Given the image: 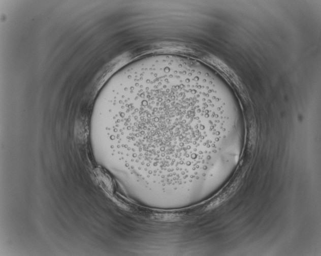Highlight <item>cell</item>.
I'll use <instances>...</instances> for the list:
<instances>
[{"instance_id":"1","label":"cell","mask_w":321,"mask_h":256,"mask_svg":"<svg viewBox=\"0 0 321 256\" xmlns=\"http://www.w3.org/2000/svg\"><path fill=\"white\" fill-rule=\"evenodd\" d=\"M117 132L145 179L174 184L204 177L213 164L212 154L237 141L245 126L223 82L180 65L132 94Z\"/></svg>"}]
</instances>
